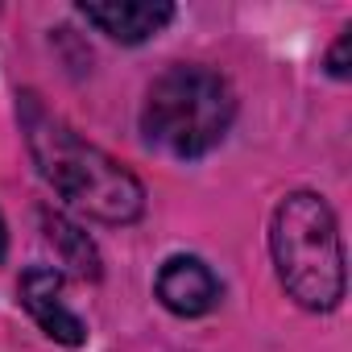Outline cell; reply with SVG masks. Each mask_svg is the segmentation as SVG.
Here are the masks:
<instances>
[{
	"mask_svg": "<svg viewBox=\"0 0 352 352\" xmlns=\"http://www.w3.org/2000/svg\"><path fill=\"white\" fill-rule=\"evenodd\" d=\"M79 13L112 42L137 46L170 25L174 5H166V0H83Z\"/></svg>",
	"mask_w": 352,
	"mask_h": 352,
	"instance_id": "obj_5",
	"label": "cell"
},
{
	"mask_svg": "<svg viewBox=\"0 0 352 352\" xmlns=\"http://www.w3.org/2000/svg\"><path fill=\"white\" fill-rule=\"evenodd\" d=\"M42 228H46V245L58 253V261L75 278H83V282H96L100 278V253H96V245H91V236L83 228H75L71 220H63L54 212L42 216Z\"/></svg>",
	"mask_w": 352,
	"mask_h": 352,
	"instance_id": "obj_7",
	"label": "cell"
},
{
	"mask_svg": "<svg viewBox=\"0 0 352 352\" xmlns=\"http://www.w3.org/2000/svg\"><path fill=\"white\" fill-rule=\"evenodd\" d=\"M270 249L286 294L307 311H331L344 298V249L331 208L315 191H294L278 204Z\"/></svg>",
	"mask_w": 352,
	"mask_h": 352,
	"instance_id": "obj_2",
	"label": "cell"
},
{
	"mask_svg": "<svg viewBox=\"0 0 352 352\" xmlns=\"http://www.w3.org/2000/svg\"><path fill=\"white\" fill-rule=\"evenodd\" d=\"M348 46H352V34L344 30V34L336 38V46H331V54H327V71H331L336 79H348Z\"/></svg>",
	"mask_w": 352,
	"mask_h": 352,
	"instance_id": "obj_8",
	"label": "cell"
},
{
	"mask_svg": "<svg viewBox=\"0 0 352 352\" xmlns=\"http://www.w3.org/2000/svg\"><path fill=\"white\" fill-rule=\"evenodd\" d=\"M232 116H236V96L216 71L170 67L153 79L145 96L141 129L157 149L174 157H204L228 137Z\"/></svg>",
	"mask_w": 352,
	"mask_h": 352,
	"instance_id": "obj_3",
	"label": "cell"
},
{
	"mask_svg": "<svg viewBox=\"0 0 352 352\" xmlns=\"http://www.w3.org/2000/svg\"><path fill=\"white\" fill-rule=\"evenodd\" d=\"M21 307L34 315V323L50 336V340H58V344H67V348H79L83 340H87V327H83V319L63 302V274L58 270H46V265H34V270H25L21 274Z\"/></svg>",
	"mask_w": 352,
	"mask_h": 352,
	"instance_id": "obj_4",
	"label": "cell"
},
{
	"mask_svg": "<svg viewBox=\"0 0 352 352\" xmlns=\"http://www.w3.org/2000/svg\"><path fill=\"white\" fill-rule=\"evenodd\" d=\"M157 298H162L166 311L195 319V315H208L220 302V282L199 257H170L157 274Z\"/></svg>",
	"mask_w": 352,
	"mask_h": 352,
	"instance_id": "obj_6",
	"label": "cell"
},
{
	"mask_svg": "<svg viewBox=\"0 0 352 352\" xmlns=\"http://www.w3.org/2000/svg\"><path fill=\"white\" fill-rule=\"evenodd\" d=\"M5 249H9V236H5V220H0V261H5Z\"/></svg>",
	"mask_w": 352,
	"mask_h": 352,
	"instance_id": "obj_9",
	"label": "cell"
},
{
	"mask_svg": "<svg viewBox=\"0 0 352 352\" xmlns=\"http://www.w3.org/2000/svg\"><path fill=\"white\" fill-rule=\"evenodd\" d=\"M21 124L46 183L71 208L87 212L100 224H133L145 212V191L133 174L100 145L83 141L67 120H58L34 91L21 96Z\"/></svg>",
	"mask_w": 352,
	"mask_h": 352,
	"instance_id": "obj_1",
	"label": "cell"
}]
</instances>
